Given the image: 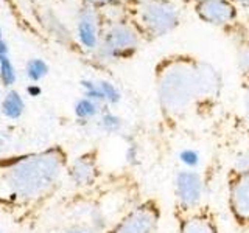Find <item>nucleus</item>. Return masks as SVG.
<instances>
[{
	"label": "nucleus",
	"instance_id": "obj_3",
	"mask_svg": "<svg viewBox=\"0 0 249 233\" xmlns=\"http://www.w3.org/2000/svg\"><path fill=\"white\" fill-rule=\"evenodd\" d=\"M160 205L156 199H145L124 213L107 233H156L160 224Z\"/></svg>",
	"mask_w": 249,
	"mask_h": 233
},
{
	"label": "nucleus",
	"instance_id": "obj_23",
	"mask_svg": "<svg viewBox=\"0 0 249 233\" xmlns=\"http://www.w3.org/2000/svg\"><path fill=\"white\" fill-rule=\"evenodd\" d=\"M238 66L245 70V72H249V49L243 50L238 56Z\"/></svg>",
	"mask_w": 249,
	"mask_h": 233
},
{
	"label": "nucleus",
	"instance_id": "obj_4",
	"mask_svg": "<svg viewBox=\"0 0 249 233\" xmlns=\"http://www.w3.org/2000/svg\"><path fill=\"white\" fill-rule=\"evenodd\" d=\"M140 20L153 37H159L178 27L179 14L168 0H143L140 6Z\"/></svg>",
	"mask_w": 249,
	"mask_h": 233
},
{
	"label": "nucleus",
	"instance_id": "obj_26",
	"mask_svg": "<svg viewBox=\"0 0 249 233\" xmlns=\"http://www.w3.org/2000/svg\"><path fill=\"white\" fill-rule=\"evenodd\" d=\"M245 115H246V120L249 123V89L245 93Z\"/></svg>",
	"mask_w": 249,
	"mask_h": 233
},
{
	"label": "nucleus",
	"instance_id": "obj_11",
	"mask_svg": "<svg viewBox=\"0 0 249 233\" xmlns=\"http://www.w3.org/2000/svg\"><path fill=\"white\" fill-rule=\"evenodd\" d=\"M78 39L80 42L86 47V49H97L98 45V34H97V23L95 17L90 11H84L81 13L80 22H78Z\"/></svg>",
	"mask_w": 249,
	"mask_h": 233
},
{
	"label": "nucleus",
	"instance_id": "obj_20",
	"mask_svg": "<svg viewBox=\"0 0 249 233\" xmlns=\"http://www.w3.org/2000/svg\"><path fill=\"white\" fill-rule=\"evenodd\" d=\"M232 171H237V173H245V171H249V148L248 150L240 151L235 159H233V165H232Z\"/></svg>",
	"mask_w": 249,
	"mask_h": 233
},
{
	"label": "nucleus",
	"instance_id": "obj_27",
	"mask_svg": "<svg viewBox=\"0 0 249 233\" xmlns=\"http://www.w3.org/2000/svg\"><path fill=\"white\" fill-rule=\"evenodd\" d=\"M28 93L31 97H37L39 93H41V87H39L37 84H35V85H30L28 87Z\"/></svg>",
	"mask_w": 249,
	"mask_h": 233
},
{
	"label": "nucleus",
	"instance_id": "obj_10",
	"mask_svg": "<svg viewBox=\"0 0 249 233\" xmlns=\"http://www.w3.org/2000/svg\"><path fill=\"white\" fill-rule=\"evenodd\" d=\"M100 174L97 155L93 152L76 157L69 168V177L76 186H90L95 183Z\"/></svg>",
	"mask_w": 249,
	"mask_h": 233
},
{
	"label": "nucleus",
	"instance_id": "obj_19",
	"mask_svg": "<svg viewBox=\"0 0 249 233\" xmlns=\"http://www.w3.org/2000/svg\"><path fill=\"white\" fill-rule=\"evenodd\" d=\"M47 17H49L47 19V25H49L50 33H53L58 39H61V41H69V37H70L69 30L62 25V23L54 17L53 14H47Z\"/></svg>",
	"mask_w": 249,
	"mask_h": 233
},
{
	"label": "nucleus",
	"instance_id": "obj_16",
	"mask_svg": "<svg viewBox=\"0 0 249 233\" xmlns=\"http://www.w3.org/2000/svg\"><path fill=\"white\" fill-rule=\"evenodd\" d=\"M0 80L5 85H11L16 81V70L10 58H8V54L0 56Z\"/></svg>",
	"mask_w": 249,
	"mask_h": 233
},
{
	"label": "nucleus",
	"instance_id": "obj_30",
	"mask_svg": "<svg viewBox=\"0 0 249 233\" xmlns=\"http://www.w3.org/2000/svg\"><path fill=\"white\" fill-rule=\"evenodd\" d=\"M0 233H2V229H0Z\"/></svg>",
	"mask_w": 249,
	"mask_h": 233
},
{
	"label": "nucleus",
	"instance_id": "obj_8",
	"mask_svg": "<svg viewBox=\"0 0 249 233\" xmlns=\"http://www.w3.org/2000/svg\"><path fill=\"white\" fill-rule=\"evenodd\" d=\"M178 233H220L215 213L207 205L178 216Z\"/></svg>",
	"mask_w": 249,
	"mask_h": 233
},
{
	"label": "nucleus",
	"instance_id": "obj_7",
	"mask_svg": "<svg viewBox=\"0 0 249 233\" xmlns=\"http://www.w3.org/2000/svg\"><path fill=\"white\" fill-rule=\"evenodd\" d=\"M139 34L128 25H115L107 31L100 54L105 59L126 58L137 49Z\"/></svg>",
	"mask_w": 249,
	"mask_h": 233
},
{
	"label": "nucleus",
	"instance_id": "obj_12",
	"mask_svg": "<svg viewBox=\"0 0 249 233\" xmlns=\"http://www.w3.org/2000/svg\"><path fill=\"white\" fill-rule=\"evenodd\" d=\"M23 109H25V104H23V100L19 95L18 92L13 90L3 98L2 101V112L6 118L10 120H16L23 114Z\"/></svg>",
	"mask_w": 249,
	"mask_h": 233
},
{
	"label": "nucleus",
	"instance_id": "obj_5",
	"mask_svg": "<svg viewBox=\"0 0 249 233\" xmlns=\"http://www.w3.org/2000/svg\"><path fill=\"white\" fill-rule=\"evenodd\" d=\"M175 196L181 212H192L202 205L204 183L202 177L195 169H181L175 176Z\"/></svg>",
	"mask_w": 249,
	"mask_h": 233
},
{
	"label": "nucleus",
	"instance_id": "obj_13",
	"mask_svg": "<svg viewBox=\"0 0 249 233\" xmlns=\"http://www.w3.org/2000/svg\"><path fill=\"white\" fill-rule=\"evenodd\" d=\"M100 112V103L90 98H80L75 103V115L80 120H90Z\"/></svg>",
	"mask_w": 249,
	"mask_h": 233
},
{
	"label": "nucleus",
	"instance_id": "obj_25",
	"mask_svg": "<svg viewBox=\"0 0 249 233\" xmlns=\"http://www.w3.org/2000/svg\"><path fill=\"white\" fill-rule=\"evenodd\" d=\"M88 2L93 5H112L119 2V0H88Z\"/></svg>",
	"mask_w": 249,
	"mask_h": 233
},
{
	"label": "nucleus",
	"instance_id": "obj_22",
	"mask_svg": "<svg viewBox=\"0 0 249 233\" xmlns=\"http://www.w3.org/2000/svg\"><path fill=\"white\" fill-rule=\"evenodd\" d=\"M124 157H126V162L129 163V165H137L139 157H140L139 146L136 143H129L126 146V154H124Z\"/></svg>",
	"mask_w": 249,
	"mask_h": 233
},
{
	"label": "nucleus",
	"instance_id": "obj_29",
	"mask_svg": "<svg viewBox=\"0 0 249 233\" xmlns=\"http://www.w3.org/2000/svg\"><path fill=\"white\" fill-rule=\"evenodd\" d=\"M3 41V37H2V30H0V42Z\"/></svg>",
	"mask_w": 249,
	"mask_h": 233
},
{
	"label": "nucleus",
	"instance_id": "obj_28",
	"mask_svg": "<svg viewBox=\"0 0 249 233\" xmlns=\"http://www.w3.org/2000/svg\"><path fill=\"white\" fill-rule=\"evenodd\" d=\"M232 2H237V3H240V5L249 6V0H232Z\"/></svg>",
	"mask_w": 249,
	"mask_h": 233
},
{
	"label": "nucleus",
	"instance_id": "obj_21",
	"mask_svg": "<svg viewBox=\"0 0 249 233\" xmlns=\"http://www.w3.org/2000/svg\"><path fill=\"white\" fill-rule=\"evenodd\" d=\"M179 159H181V162L187 168L193 169L195 166H198V163H199V154L195 150H184L179 154Z\"/></svg>",
	"mask_w": 249,
	"mask_h": 233
},
{
	"label": "nucleus",
	"instance_id": "obj_24",
	"mask_svg": "<svg viewBox=\"0 0 249 233\" xmlns=\"http://www.w3.org/2000/svg\"><path fill=\"white\" fill-rule=\"evenodd\" d=\"M62 233H98L93 227H86V225H76V227H70Z\"/></svg>",
	"mask_w": 249,
	"mask_h": 233
},
{
	"label": "nucleus",
	"instance_id": "obj_1",
	"mask_svg": "<svg viewBox=\"0 0 249 233\" xmlns=\"http://www.w3.org/2000/svg\"><path fill=\"white\" fill-rule=\"evenodd\" d=\"M66 165L59 150H49L0 165V200L27 202L49 191Z\"/></svg>",
	"mask_w": 249,
	"mask_h": 233
},
{
	"label": "nucleus",
	"instance_id": "obj_2",
	"mask_svg": "<svg viewBox=\"0 0 249 233\" xmlns=\"http://www.w3.org/2000/svg\"><path fill=\"white\" fill-rule=\"evenodd\" d=\"M202 97L198 62L176 58L158 67V98L162 111L176 116Z\"/></svg>",
	"mask_w": 249,
	"mask_h": 233
},
{
	"label": "nucleus",
	"instance_id": "obj_9",
	"mask_svg": "<svg viewBox=\"0 0 249 233\" xmlns=\"http://www.w3.org/2000/svg\"><path fill=\"white\" fill-rule=\"evenodd\" d=\"M196 14L202 22L210 25H224L235 19L237 10L231 0H199Z\"/></svg>",
	"mask_w": 249,
	"mask_h": 233
},
{
	"label": "nucleus",
	"instance_id": "obj_17",
	"mask_svg": "<svg viewBox=\"0 0 249 233\" xmlns=\"http://www.w3.org/2000/svg\"><path fill=\"white\" fill-rule=\"evenodd\" d=\"M81 87L84 90V97L86 98H90L93 101H97V103H105L103 92H101L98 83H93L90 80H83L81 81Z\"/></svg>",
	"mask_w": 249,
	"mask_h": 233
},
{
	"label": "nucleus",
	"instance_id": "obj_15",
	"mask_svg": "<svg viewBox=\"0 0 249 233\" xmlns=\"http://www.w3.org/2000/svg\"><path fill=\"white\" fill-rule=\"evenodd\" d=\"M47 73H49V67L42 59H30L27 62V76L33 83L41 81Z\"/></svg>",
	"mask_w": 249,
	"mask_h": 233
},
{
	"label": "nucleus",
	"instance_id": "obj_6",
	"mask_svg": "<svg viewBox=\"0 0 249 233\" xmlns=\"http://www.w3.org/2000/svg\"><path fill=\"white\" fill-rule=\"evenodd\" d=\"M228 186V205L232 217L237 224L249 227V171H232Z\"/></svg>",
	"mask_w": 249,
	"mask_h": 233
},
{
	"label": "nucleus",
	"instance_id": "obj_14",
	"mask_svg": "<svg viewBox=\"0 0 249 233\" xmlns=\"http://www.w3.org/2000/svg\"><path fill=\"white\" fill-rule=\"evenodd\" d=\"M98 124L105 132H107V134H117V132H120L122 128H123V120L120 118L119 115L106 111V112L101 114Z\"/></svg>",
	"mask_w": 249,
	"mask_h": 233
},
{
	"label": "nucleus",
	"instance_id": "obj_18",
	"mask_svg": "<svg viewBox=\"0 0 249 233\" xmlns=\"http://www.w3.org/2000/svg\"><path fill=\"white\" fill-rule=\"evenodd\" d=\"M98 84H100L101 92H103L105 103H107V104H117L122 100L120 90L117 89L112 83H109V81H100Z\"/></svg>",
	"mask_w": 249,
	"mask_h": 233
},
{
	"label": "nucleus",
	"instance_id": "obj_31",
	"mask_svg": "<svg viewBox=\"0 0 249 233\" xmlns=\"http://www.w3.org/2000/svg\"><path fill=\"white\" fill-rule=\"evenodd\" d=\"M198 2H199V0H198Z\"/></svg>",
	"mask_w": 249,
	"mask_h": 233
}]
</instances>
